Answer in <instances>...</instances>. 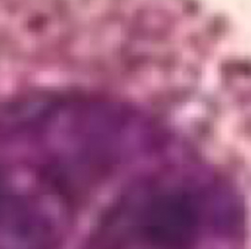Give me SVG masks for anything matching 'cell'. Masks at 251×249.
Wrapping results in <instances>:
<instances>
[{
  "label": "cell",
  "instance_id": "1",
  "mask_svg": "<svg viewBox=\"0 0 251 249\" xmlns=\"http://www.w3.org/2000/svg\"><path fill=\"white\" fill-rule=\"evenodd\" d=\"M146 136L107 100L0 99V249H52Z\"/></svg>",
  "mask_w": 251,
  "mask_h": 249
}]
</instances>
